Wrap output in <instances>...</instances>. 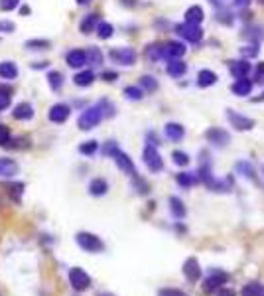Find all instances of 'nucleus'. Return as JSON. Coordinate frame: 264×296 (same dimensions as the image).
<instances>
[{
    "label": "nucleus",
    "mask_w": 264,
    "mask_h": 296,
    "mask_svg": "<svg viewBox=\"0 0 264 296\" xmlns=\"http://www.w3.org/2000/svg\"><path fill=\"white\" fill-rule=\"evenodd\" d=\"M184 18H186V22L188 24H197V26H199V24L203 22V18H205V12H203V8H201V6L193 4V6H190V8L186 10Z\"/></svg>",
    "instance_id": "obj_20"
},
{
    "label": "nucleus",
    "mask_w": 264,
    "mask_h": 296,
    "mask_svg": "<svg viewBox=\"0 0 264 296\" xmlns=\"http://www.w3.org/2000/svg\"><path fill=\"white\" fill-rule=\"evenodd\" d=\"M69 114H71V107H69V105H65V103H55V105L49 107L48 119L51 123H55V125H63V123L69 119Z\"/></svg>",
    "instance_id": "obj_9"
},
{
    "label": "nucleus",
    "mask_w": 264,
    "mask_h": 296,
    "mask_svg": "<svg viewBox=\"0 0 264 296\" xmlns=\"http://www.w3.org/2000/svg\"><path fill=\"white\" fill-rule=\"evenodd\" d=\"M10 142V129L6 125H0V146H8Z\"/></svg>",
    "instance_id": "obj_42"
},
{
    "label": "nucleus",
    "mask_w": 264,
    "mask_h": 296,
    "mask_svg": "<svg viewBox=\"0 0 264 296\" xmlns=\"http://www.w3.org/2000/svg\"><path fill=\"white\" fill-rule=\"evenodd\" d=\"M75 241H77V245L81 249L87 251V253H101V251L105 249L103 239L99 235H95V233H89V231H79L75 235Z\"/></svg>",
    "instance_id": "obj_2"
},
{
    "label": "nucleus",
    "mask_w": 264,
    "mask_h": 296,
    "mask_svg": "<svg viewBox=\"0 0 264 296\" xmlns=\"http://www.w3.org/2000/svg\"><path fill=\"white\" fill-rule=\"evenodd\" d=\"M164 133H166V137H168L171 142H180L182 138L186 137V129H184L180 123H168V125L164 127Z\"/></svg>",
    "instance_id": "obj_17"
},
{
    "label": "nucleus",
    "mask_w": 264,
    "mask_h": 296,
    "mask_svg": "<svg viewBox=\"0 0 264 296\" xmlns=\"http://www.w3.org/2000/svg\"><path fill=\"white\" fill-rule=\"evenodd\" d=\"M166 71H168V75L178 79V77H184V75H186L188 66H186L182 60H171V62H168V66H166Z\"/></svg>",
    "instance_id": "obj_25"
},
{
    "label": "nucleus",
    "mask_w": 264,
    "mask_h": 296,
    "mask_svg": "<svg viewBox=\"0 0 264 296\" xmlns=\"http://www.w3.org/2000/svg\"><path fill=\"white\" fill-rule=\"evenodd\" d=\"M227 68L231 71V75L237 77V79L248 77V73H250V64H248V60H233V62H227Z\"/></svg>",
    "instance_id": "obj_13"
},
{
    "label": "nucleus",
    "mask_w": 264,
    "mask_h": 296,
    "mask_svg": "<svg viewBox=\"0 0 264 296\" xmlns=\"http://www.w3.org/2000/svg\"><path fill=\"white\" fill-rule=\"evenodd\" d=\"M227 280H229V274L225 273V271H219V269H217V271H213V273L205 278V282H203V292L211 294V292H215V290H221V286L227 284Z\"/></svg>",
    "instance_id": "obj_8"
},
{
    "label": "nucleus",
    "mask_w": 264,
    "mask_h": 296,
    "mask_svg": "<svg viewBox=\"0 0 264 296\" xmlns=\"http://www.w3.org/2000/svg\"><path fill=\"white\" fill-rule=\"evenodd\" d=\"M97 150H99V142L97 140H87L85 144L79 146V152L85 154V156H93Z\"/></svg>",
    "instance_id": "obj_37"
},
{
    "label": "nucleus",
    "mask_w": 264,
    "mask_h": 296,
    "mask_svg": "<svg viewBox=\"0 0 264 296\" xmlns=\"http://www.w3.org/2000/svg\"><path fill=\"white\" fill-rule=\"evenodd\" d=\"M119 150V144L115 142V140H109L105 146H103V154H107V156H111L113 158V154Z\"/></svg>",
    "instance_id": "obj_43"
},
{
    "label": "nucleus",
    "mask_w": 264,
    "mask_h": 296,
    "mask_svg": "<svg viewBox=\"0 0 264 296\" xmlns=\"http://www.w3.org/2000/svg\"><path fill=\"white\" fill-rule=\"evenodd\" d=\"M186 55V46L182 44V42H166L164 46H162V60H182Z\"/></svg>",
    "instance_id": "obj_11"
},
{
    "label": "nucleus",
    "mask_w": 264,
    "mask_h": 296,
    "mask_svg": "<svg viewBox=\"0 0 264 296\" xmlns=\"http://www.w3.org/2000/svg\"><path fill=\"white\" fill-rule=\"evenodd\" d=\"M169 211H171V215L175 217V219H184L186 217V205H184V202L180 200V198H175V196H171L169 198Z\"/></svg>",
    "instance_id": "obj_26"
},
{
    "label": "nucleus",
    "mask_w": 264,
    "mask_h": 296,
    "mask_svg": "<svg viewBox=\"0 0 264 296\" xmlns=\"http://www.w3.org/2000/svg\"><path fill=\"white\" fill-rule=\"evenodd\" d=\"M252 79H248V77H242V79H237L233 85H231V89L235 95H239V97H246V95H250L252 91Z\"/></svg>",
    "instance_id": "obj_19"
},
{
    "label": "nucleus",
    "mask_w": 264,
    "mask_h": 296,
    "mask_svg": "<svg viewBox=\"0 0 264 296\" xmlns=\"http://www.w3.org/2000/svg\"><path fill=\"white\" fill-rule=\"evenodd\" d=\"M205 138L213 144V146H219V148H223V146H227V142H229V133L225 131V129H219V127H211V129H207V133H205Z\"/></svg>",
    "instance_id": "obj_12"
},
{
    "label": "nucleus",
    "mask_w": 264,
    "mask_h": 296,
    "mask_svg": "<svg viewBox=\"0 0 264 296\" xmlns=\"http://www.w3.org/2000/svg\"><path fill=\"white\" fill-rule=\"evenodd\" d=\"M48 66V62H40V64H32V68L34 69H44Z\"/></svg>",
    "instance_id": "obj_52"
},
{
    "label": "nucleus",
    "mask_w": 264,
    "mask_h": 296,
    "mask_svg": "<svg viewBox=\"0 0 264 296\" xmlns=\"http://www.w3.org/2000/svg\"><path fill=\"white\" fill-rule=\"evenodd\" d=\"M124 97L128 99V101H142L144 99V89L142 87H134V85H128V87H124Z\"/></svg>",
    "instance_id": "obj_30"
},
{
    "label": "nucleus",
    "mask_w": 264,
    "mask_h": 296,
    "mask_svg": "<svg viewBox=\"0 0 264 296\" xmlns=\"http://www.w3.org/2000/svg\"><path fill=\"white\" fill-rule=\"evenodd\" d=\"M235 4L240 6V8H244V6H248V4H250V0H235Z\"/></svg>",
    "instance_id": "obj_51"
},
{
    "label": "nucleus",
    "mask_w": 264,
    "mask_h": 296,
    "mask_svg": "<svg viewBox=\"0 0 264 296\" xmlns=\"http://www.w3.org/2000/svg\"><path fill=\"white\" fill-rule=\"evenodd\" d=\"M184 274H186V278H188L190 282H197V280H199V276H201V267H199V261H197L195 257L186 259V263H184Z\"/></svg>",
    "instance_id": "obj_14"
},
{
    "label": "nucleus",
    "mask_w": 264,
    "mask_h": 296,
    "mask_svg": "<svg viewBox=\"0 0 264 296\" xmlns=\"http://www.w3.org/2000/svg\"><path fill=\"white\" fill-rule=\"evenodd\" d=\"M89 2H91V0H77L79 6H85V4H89Z\"/></svg>",
    "instance_id": "obj_55"
},
{
    "label": "nucleus",
    "mask_w": 264,
    "mask_h": 296,
    "mask_svg": "<svg viewBox=\"0 0 264 296\" xmlns=\"http://www.w3.org/2000/svg\"><path fill=\"white\" fill-rule=\"evenodd\" d=\"M0 77L4 81H12L18 77V68L14 62H0Z\"/></svg>",
    "instance_id": "obj_23"
},
{
    "label": "nucleus",
    "mask_w": 264,
    "mask_h": 296,
    "mask_svg": "<svg viewBox=\"0 0 264 296\" xmlns=\"http://www.w3.org/2000/svg\"><path fill=\"white\" fill-rule=\"evenodd\" d=\"M240 294L242 296H262L264 294V286L262 284H258V282H248V284H244V286H242Z\"/></svg>",
    "instance_id": "obj_32"
},
{
    "label": "nucleus",
    "mask_w": 264,
    "mask_h": 296,
    "mask_svg": "<svg viewBox=\"0 0 264 296\" xmlns=\"http://www.w3.org/2000/svg\"><path fill=\"white\" fill-rule=\"evenodd\" d=\"M158 296H188L184 290H178V288H162L158 290Z\"/></svg>",
    "instance_id": "obj_45"
},
{
    "label": "nucleus",
    "mask_w": 264,
    "mask_h": 296,
    "mask_svg": "<svg viewBox=\"0 0 264 296\" xmlns=\"http://www.w3.org/2000/svg\"><path fill=\"white\" fill-rule=\"evenodd\" d=\"M240 51H242V55L248 60V57H254V55L258 53V46H256V44H252V46H244Z\"/></svg>",
    "instance_id": "obj_46"
},
{
    "label": "nucleus",
    "mask_w": 264,
    "mask_h": 296,
    "mask_svg": "<svg viewBox=\"0 0 264 296\" xmlns=\"http://www.w3.org/2000/svg\"><path fill=\"white\" fill-rule=\"evenodd\" d=\"M237 170L242 172V176H246V178H250L252 182H256V172H254V168H252L250 162H239V164H237Z\"/></svg>",
    "instance_id": "obj_36"
},
{
    "label": "nucleus",
    "mask_w": 264,
    "mask_h": 296,
    "mask_svg": "<svg viewBox=\"0 0 264 296\" xmlns=\"http://www.w3.org/2000/svg\"><path fill=\"white\" fill-rule=\"evenodd\" d=\"M113 160L117 162V166H119L120 170L124 172V174H128V176H132V178H136L138 176V172H136V166H134V162L132 158L126 154V152H122V150H117L115 154H113Z\"/></svg>",
    "instance_id": "obj_10"
},
{
    "label": "nucleus",
    "mask_w": 264,
    "mask_h": 296,
    "mask_svg": "<svg viewBox=\"0 0 264 296\" xmlns=\"http://www.w3.org/2000/svg\"><path fill=\"white\" fill-rule=\"evenodd\" d=\"M0 93H8V95H12V87H6V85H0Z\"/></svg>",
    "instance_id": "obj_53"
},
{
    "label": "nucleus",
    "mask_w": 264,
    "mask_h": 296,
    "mask_svg": "<svg viewBox=\"0 0 264 296\" xmlns=\"http://www.w3.org/2000/svg\"><path fill=\"white\" fill-rule=\"evenodd\" d=\"M197 180H199V178H197V176H193L192 172H182V174H178V176H175V182L180 184V186H184V188H192Z\"/></svg>",
    "instance_id": "obj_35"
},
{
    "label": "nucleus",
    "mask_w": 264,
    "mask_h": 296,
    "mask_svg": "<svg viewBox=\"0 0 264 296\" xmlns=\"http://www.w3.org/2000/svg\"><path fill=\"white\" fill-rule=\"evenodd\" d=\"M73 83L77 87H89V85L95 83V73L91 69H83V71H79V73L73 75Z\"/></svg>",
    "instance_id": "obj_18"
},
{
    "label": "nucleus",
    "mask_w": 264,
    "mask_h": 296,
    "mask_svg": "<svg viewBox=\"0 0 264 296\" xmlns=\"http://www.w3.org/2000/svg\"><path fill=\"white\" fill-rule=\"evenodd\" d=\"M48 85L51 91H61V87H63V73L61 71H49L48 73Z\"/></svg>",
    "instance_id": "obj_28"
},
{
    "label": "nucleus",
    "mask_w": 264,
    "mask_h": 296,
    "mask_svg": "<svg viewBox=\"0 0 264 296\" xmlns=\"http://www.w3.org/2000/svg\"><path fill=\"white\" fill-rule=\"evenodd\" d=\"M12 116L16 119V121H30V119H34V107L30 105V103H18L16 107H14V111H12Z\"/></svg>",
    "instance_id": "obj_16"
},
{
    "label": "nucleus",
    "mask_w": 264,
    "mask_h": 296,
    "mask_svg": "<svg viewBox=\"0 0 264 296\" xmlns=\"http://www.w3.org/2000/svg\"><path fill=\"white\" fill-rule=\"evenodd\" d=\"M109 57L115 62V64H119V66H124V68H128V66H134L136 64V51L132 49V47H113L111 51H109Z\"/></svg>",
    "instance_id": "obj_4"
},
{
    "label": "nucleus",
    "mask_w": 264,
    "mask_h": 296,
    "mask_svg": "<svg viewBox=\"0 0 264 296\" xmlns=\"http://www.w3.org/2000/svg\"><path fill=\"white\" fill-rule=\"evenodd\" d=\"M254 81L260 83V85H264V64H258L256 73H254Z\"/></svg>",
    "instance_id": "obj_48"
},
{
    "label": "nucleus",
    "mask_w": 264,
    "mask_h": 296,
    "mask_svg": "<svg viewBox=\"0 0 264 296\" xmlns=\"http://www.w3.org/2000/svg\"><path fill=\"white\" fill-rule=\"evenodd\" d=\"M171 158H173V164H178V166H188L190 164V156L186 152H182V150H175L171 154Z\"/></svg>",
    "instance_id": "obj_40"
},
{
    "label": "nucleus",
    "mask_w": 264,
    "mask_h": 296,
    "mask_svg": "<svg viewBox=\"0 0 264 296\" xmlns=\"http://www.w3.org/2000/svg\"><path fill=\"white\" fill-rule=\"evenodd\" d=\"M85 53H87V62H89V66H101L103 64V51L95 46H89L85 49Z\"/></svg>",
    "instance_id": "obj_29"
},
{
    "label": "nucleus",
    "mask_w": 264,
    "mask_h": 296,
    "mask_svg": "<svg viewBox=\"0 0 264 296\" xmlns=\"http://www.w3.org/2000/svg\"><path fill=\"white\" fill-rule=\"evenodd\" d=\"M69 284H71L73 290L83 292V290H87L91 286V276L85 273L83 269L73 267V269H69Z\"/></svg>",
    "instance_id": "obj_6"
},
{
    "label": "nucleus",
    "mask_w": 264,
    "mask_h": 296,
    "mask_svg": "<svg viewBox=\"0 0 264 296\" xmlns=\"http://www.w3.org/2000/svg\"><path fill=\"white\" fill-rule=\"evenodd\" d=\"M103 119H105V109H103V105H101V101H99L97 105L87 107L83 113L79 114V119H77V127H79L81 131H91V129H95Z\"/></svg>",
    "instance_id": "obj_1"
},
{
    "label": "nucleus",
    "mask_w": 264,
    "mask_h": 296,
    "mask_svg": "<svg viewBox=\"0 0 264 296\" xmlns=\"http://www.w3.org/2000/svg\"><path fill=\"white\" fill-rule=\"evenodd\" d=\"M10 103H12V95L0 93V111H6V109L10 107Z\"/></svg>",
    "instance_id": "obj_47"
},
{
    "label": "nucleus",
    "mask_w": 264,
    "mask_h": 296,
    "mask_svg": "<svg viewBox=\"0 0 264 296\" xmlns=\"http://www.w3.org/2000/svg\"><path fill=\"white\" fill-rule=\"evenodd\" d=\"M217 20L221 24H225V26H231L233 24V14L227 8H219L217 10Z\"/></svg>",
    "instance_id": "obj_39"
},
{
    "label": "nucleus",
    "mask_w": 264,
    "mask_h": 296,
    "mask_svg": "<svg viewBox=\"0 0 264 296\" xmlns=\"http://www.w3.org/2000/svg\"><path fill=\"white\" fill-rule=\"evenodd\" d=\"M20 0H0V10L2 12H12L14 8H18Z\"/></svg>",
    "instance_id": "obj_41"
},
{
    "label": "nucleus",
    "mask_w": 264,
    "mask_h": 296,
    "mask_svg": "<svg viewBox=\"0 0 264 296\" xmlns=\"http://www.w3.org/2000/svg\"><path fill=\"white\" fill-rule=\"evenodd\" d=\"M99 14H87L81 24H79V30H81V34H91V32H95L97 26H99Z\"/></svg>",
    "instance_id": "obj_24"
},
{
    "label": "nucleus",
    "mask_w": 264,
    "mask_h": 296,
    "mask_svg": "<svg viewBox=\"0 0 264 296\" xmlns=\"http://www.w3.org/2000/svg\"><path fill=\"white\" fill-rule=\"evenodd\" d=\"M16 30V24L12 22V20H0V32H4V34H12Z\"/></svg>",
    "instance_id": "obj_44"
},
{
    "label": "nucleus",
    "mask_w": 264,
    "mask_h": 296,
    "mask_svg": "<svg viewBox=\"0 0 264 296\" xmlns=\"http://www.w3.org/2000/svg\"><path fill=\"white\" fill-rule=\"evenodd\" d=\"M146 57L152 60V62L162 60V46H160V44H152V46H148L146 47Z\"/></svg>",
    "instance_id": "obj_38"
},
{
    "label": "nucleus",
    "mask_w": 264,
    "mask_h": 296,
    "mask_svg": "<svg viewBox=\"0 0 264 296\" xmlns=\"http://www.w3.org/2000/svg\"><path fill=\"white\" fill-rule=\"evenodd\" d=\"M24 46H26V49L40 51V49H48V47H51V42H49V40H44V38H34V40H28Z\"/></svg>",
    "instance_id": "obj_31"
},
{
    "label": "nucleus",
    "mask_w": 264,
    "mask_h": 296,
    "mask_svg": "<svg viewBox=\"0 0 264 296\" xmlns=\"http://www.w3.org/2000/svg\"><path fill=\"white\" fill-rule=\"evenodd\" d=\"M256 2H258V4H262V6H264V0H256Z\"/></svg>",
    "instance_id": "obj_56"
},
{
    "label": "nucleus",
    "mask_w": 264,
    "mask_h": 296,
    "mask_svg": "<svg viewBox=\"0 0 264 296\" xmlns=\"http://www.w3.org/2000/svg\"><path fill=\"white\" fill-rule=\"evenodd\" d=\"M14 174H18V164L10 158H0V176L12 178Z\"/></svg>",
    "instance_id": "obj_27"
},
{
    "label": "nucleus",
    "mask_w": 264,
    "mask_h": 296,
    "mask_svg": "<svg viewBox=\"0 0 264 296\" xmlns=\"http://www.w3.org/2000/svg\"><path fill=\"white\" fill-rule=\"evenodd\" d=\"M65 62H67V66L69 68H85V64H89L87 62V53H85V49H71L67 55H65Z\"/></svg>",
    "instance_id": "obj_15"
},
{
    "label": "nucleus",
    "mask_w": 264,
    "mask_h": 296,
    "mask_svg": "<svg viewBox=\"0 0 264 296\" xmlns=\"http://www.w3.org/2000/svg\"><path fill=\"white\" fill-rule=\"evenodd\" d=\"M175 34L180 36V38H184L186 42H192V44H199L201 40H203V30H201V26H197V24H178L175 26Z\"/></svg>",
    "instance_id": "obj_3"
},
{
    "label": "nucleus",
    "mask_w": 264,
    "mask_h": 296,
    "mask_svg": "<svg viewBox=\"0 0 264 296\" xmlns=\"http://www.w3.org/2000/svg\"><path fill=\"white\" fill-rule=\"evenodd\" d=\"M217 73L215 71H211V69H201L199 73H197V85L199 87H211V85H215L217 83Z\"/></svg>",
    "instance_id": "obj_22"
},
{
    "label": "nucleus",
    "mask_w": 264,
    "mask_h": 296,
    "mask_svg": "<svg viewBox=\"0 0 264 296\" xmlns=\"http://www.w3.org/2000/svg\"><path fill=\"white\" fill-rule=\"evenodd\" d=\"M209 2H211L213 6H217V8H221V6H223V0H209Z\"/></svg>",
    "instance_id": "obj_54"
},
{
    "label": "nucleus",
    "mask_w": 264,
    "mask_h": 296,
    "mask_svg": "<svg viewBox=\"0 0 264 296\" xmlns=\"http://www.w3.org/2000/svg\"><path fill=\"white\" fill-rule=\"evenodd\" d=\"M227 121L231 123V127L235 129V131H250V129H254V119H250V116H244V114L237 113V111H233V109H227Z\"/></svg>",
    "instance_id": "obj_7"
},
{
    "label": "nucleus",
    "mask_w": 264,
    "mask_h": 296,
    "mask_svg": "<svg viewBox=\"0 0 264 296\" xmlns=\"http://www.w3.org/2000/svg\"><path fill=\"white\" fill-rule=\"evenodd\" d=\"M101 79H105V81H115V79H119V73L117 71H103L101 73Z\"/></svg>",
    "instance_id": "obj_49"
},
{
    "label": "nucleus",
    "mask_w": 264,
    "mask_h": 296,
    "mask_svg": "<svg viewBox=\"0 0 264 296\" xmlns=\"http://www.w3.org/2000/svg\"><path fill=\"white\" fill-rule=\"evenodd\" d=\"M142 158H144L146 168H148L150 172H160V170L164 168V160H162L158 148H156L154 144H146L144 152H142Z\"/></svg>",
    "instance_id": "obj_5"
},
{
    "label": "nucleus",
    "mask_w": 264,
    "mask_h": 296,
    "mask_svg": "<svg viewBox=\"0 0 264 296\" xmlns=\"http://www.w3.org/2000/svg\"><path fill=\"white\" fill-rule=\"evenodd\" d=\"M217 296H235L233 290H229V288H223V290H219V294Z\"/></svg>",
    "instance_id": "obj_50"
},
{
    "label": "nucleus",
    "mask_w": 264,
    "mask_h": 296,
    "mask_svg": "<svg viewBox=\"0 0 264 296\" xmlns=\"http://www.w3.org/2000/svg\"><path fill=\"white\" fill-rule=\"evenodd\" d=\"M107 192H109V182H107L105 178H93V180L89 182V194H91V196L101 198V196H105Z\"/></svg>",
    "instance_id": "obj_21"
},
{
    "label": "nucleus",
    "mask_w": 264,
    "mask_h": 296,
    "mask_svg": "<svg viewBox=\"0 0 264 296\" xmlns=\"http://www.w3.org/2000/svg\"><path fill=\"white\" fill-rule=\"evenodd\" d=\"M95 32H97V36H99L101 40H109V38H113L115 28H113V24H109V22H99Z\"/></svg>",
    "instance_id": "obj_33"
},
{
    "label": "nucleus",
    "mask_w": 264,
    "mask_h": 296,
    "mask_svg": "<svg viewBox=\"0 0 264 296\" xmlns=\"http://www.w3.org/2000/svg\"><path fill=\"white\" fill-rule=\"evenodd\" d=\"M140 87H142L146 93H156L158 91V81H156V77H152V75H142V77H140Z\"/></svg>",
    "instance_id": "obj_34"
}]
</instances>
